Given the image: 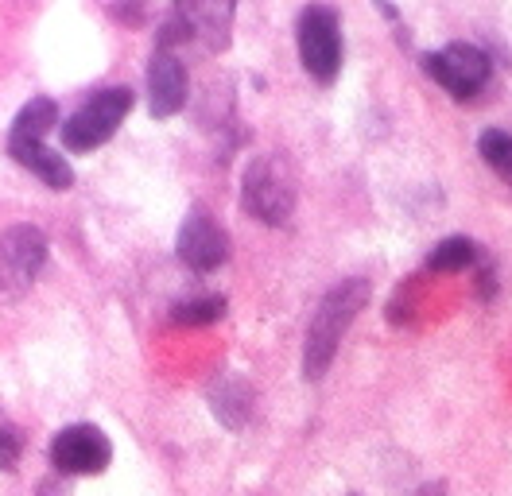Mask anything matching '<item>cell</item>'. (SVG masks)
<instances>
[{"mask_svg": "<svg viewBox=\"0 0 512 496\" xmlns=\"http://www.w3.org/2000/svg\"><path fill=\"white\" fill-rule=\"evenodd\" d=\"M365 303H369V279L361 276L342 279V283H334V291L322 295L307 341H303V376L307 380H322V372L330 369L338 345L353 326V318L365 310Z\"/></svg>", "mask_w": 512, "mask_h": 496, "instance_id": "cell-1", "label": "cell"}, {"mask_svg": "<svg viewBox=\"0 0 512 496\" xmlns=\"http://www.w3.org/2000/svg\"><path fill=\"white\" fill-rule=\"evenodd\" d=\"M295 171H291L288 155L268 152L249 159L245 175H241V202L245 210L264 221V225H288L295 214Z\"/></svg>", "mask_w": 512, "mask_h": 496, "instance_id": "cell-2", "label": "cell"}, {"mask_svg": "<svg viewBox=\"0 0 512 496\" xmlns=\"http://www.w3.org/2000/svg\"><path fill=\"white\" fill-rule=\"evenodd\" d=\"M295 43H299L303 70L319 86H330L342 70V20H338V12L326 4L303 8L299 24H295Z\"/></svg>", "mask_w": 512, "mask_h": 496, "instance_id": "cell-3", "label": "cell"}, {"mask_svg": "<svg viewBox=\"0 0 512 496\" xmlns=\"http://www.w3.org/2000/svg\"><path fill=\"white\" fill-rule=\"evenodd\" d=\"M47 264V237L35 225H12L0 233V303H16L35 287Z\"/></svg>", "mask_w": 512, "mask_h": 496, "instance_id": "cell-4", "label": "cell"}, {"mask_svg": "<svg viewBox=\"0 0 512 496\" xmlns=\"http://www.w3.org/2000/svg\"><path fill=\"white\" fill-rule=\"evenodd\" d=\"M128 109H132V90H125V86L97 90L94 97L63 124V144L70 152H94V148H101V144L121 128V121L128 117Z\"/></svg>", "mask_w": 512, "mask_h": 496, "instance_id": "cell-5", "label": "cell"}, {"mask_svg": "<svg viewBox=\"0 0 512 496\" xmlns=\"http://www.w3.org/2000/svg\"><path fill=\"white\" fill-rule=\"evenodd\" d=\"M51 465L59 477H97L113 462V446L94 423H70L51 438Z\"/></svg>", "mask_w": 512, "mask_h": 496, "instance_id": "cell-6", "label": "cell"}, {"mask_svg": "<svg viewBox=\"0 0 512 496\" xmlns=\"http://www.w3.org/2000/svg\"><path fill=\"white\" fill-rule=\"evenodd\" d=\"M423 70L458 101H470L489 82V55L474 43H450L435 55H423Z\"/></svg>", "mask_w": 512, "mask_h": 496, "instance_id": "cell-7", "label": "cell"}, {"mask_svg": "<svg viewBox=\"0 0 512 496\" xmlns=\"http://www.w3.org/2000/svg\"><path fill=\"white\" fill-rule=\"evenodd\" d=\"M175 252H179V260L191 272H214V268H222L225 256H229V237H225V229L214 217L194 210L183 221L179 237H175Z\"/></svg>", "mask_w": 512, "mask_h": 496, "instance_id": "cell-8", "label": "cell"}, {"mask_svg": "<svg viewBox=\"0 0 512 496\" xmlns=\"http://www.w3.org/2000/svg\"><path fill=\"white\" fill-rule=\"evenodd\" d=\"M187 90H191V78H187V66L179 62V55L156 51L148 62V105H152V113L156 117H175L187 105Z\"/></svg>", "mask_w": 512, "mask_h": 496, "instance_id": "cell-9", "label": "cell"}, {"mask_svg": "<svg viewBox=\"0 0 512 496\" xmlns=\"http://www.w3.org/2000/svg\"><path fill=\"white\" fill-rule=\"evenodd\" d=\"M206 396H210V411L222 419V427H229V431H241L253 419V407H256L253 384L245 376H237V372L218 376Z\"/></svg>", "mask_w": 512, "mask_h": 496, "instance_id": "cell-10", "label": "cell"}, {"mask_svg": "<svg viewBox=\"0 0 512 496\" xmlns=\"http://www.w3.org/2000/svg\"><path fill=\"white\" fill-rule=\"evenodd\" d=\"M179 12L187 16V24H191V35H198L206 47H214V51H222L225 43H229V28H233V0H218V4H179Z\"/></svg>", "mask_w": 512, "mask_h": 496, "instance_id": "cell-11", "label": "cell"}, {"mask_svg": "<svg viewBox=\"0 0 512 496\" xmlns=\"http://www.w3.org/2000/svg\"><path fill=\"white\" fill-rule=\"evenodd\" d=\"M59 124V105L51 97H35L28 101L8 132V148H24V144H47V132Z\"/></svg>", "mask_w": 512, "mask_h": 496, "instance_id": "cell-12", "label": "cell"}, {"mask_svg": "<svg viewBox=\"0 0 512 496\" xmlns=\"http://www.w3.org/2000/svg\"><path fill=\"white\" fill-rule=\"evenodd\" d=\"M8 155L20 163V167H28L39 183H47L51 190H66V186L74 183V171H70V163H66L59 152H51L47 144H24V148H8Z\"/></svg>", "mask_w": 512, "mask_h": 496, "instance_id": "cell-13", "label": "cell"}, {"mask_svg": "<svg viewBox=\"0 0 512 496\" xmlns=\"http://www.w3.org/2000/svg\"><path fill=\"white\" fill-rule=\"evenodd\" d=\"M470 264H478V245L470 237H447V241H439V245L431 248V256H427L431 272H462Z\"/></svg>", "mask_w": 512, "mask_h": 496, "instance_id": "cell-14", "label": "cell"}, {"mask_svg": "<svg viewBox=\"0 0 512 496\" xmlns=\"http://www.w3.org/2000/svg\"><path fill=\"white\" fill-rule=\"evenodd\" d=\"M478 152L481 159L512 186V136L509 132H501V128H485L478 140Z\"/></svg>", "mask_w": 512, "mask_h": 496, "instance_id": "cell-15", "label": "cell"}, {"mask_svg": "<svg viewBox=\"0 0 512 496\" xmlns=\"http://www.w3.org/2000/svg\"><path fill=\"white\" fill-rule=\"evenodd\" d=\"M225 314L222 295H198V299H183L171 307V318L183 322V326H206V322H218Z\"/></svg>", "mask_w": 512, "mask_h": 496, "instance_id": "cell-16", "label": "cell"}, {"mask_svg": "<svg viewBox=\"0 0 512 496\" xmlns=\"http://www.w3.org/2000/svg\"><path fill=\"white\" fill-rule=\"evenodd\" d=\"M24 454V431L8 419V411L0 407V473H12Z\"/></svg>", "mask_w": 512, "mask_h": 496, "instance_id": "cell-17", "label": "cell"}, {"mask_svg": "<svg viewBox=\"0 0 512 496\" xmlns=\"http://www.w3.org/2000/svg\"><path fill=\"white\" fill-rule=\"evenodd\" d=\"M419 496H443V485H431V489H419Z\"/></svg>", "mask_w": 512, "mask_h": 496, "instance_id": "cell-18", "label": "cell"}]
</instances>
